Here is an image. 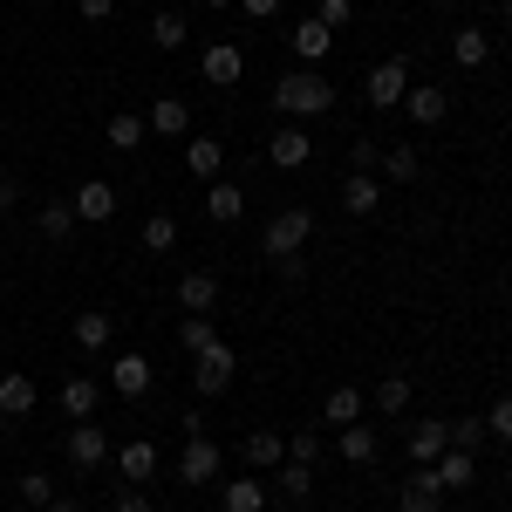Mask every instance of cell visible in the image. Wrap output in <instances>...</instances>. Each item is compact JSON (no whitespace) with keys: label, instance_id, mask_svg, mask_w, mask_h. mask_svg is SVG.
Wrapping results in <instances>:
<instances>
[{"label":"cell","instance_id":"44","mask_svg":"<svg viewBox=\"0 0 512 512\" xmlns=\"http://www.w3.org/2000/svg\"><path fill=\"white\" fill-rule=\"evenodd\" d=\"M117 512H151V492H144V485H130V492H117Z\"/></svg>","mask_w":512,"mask_h":512},{"label":"cell","instance_id":"49","mask_svg":"<svg viewBox=\"0 0 512 512\" xmlns=\"http://www.w3.org/2000/svg\"><path fill=\"white\" fill-rule=\"evenodd\" d=\"M205 7H212V14H219V7H239V0H205Z\"/></svg>","mask_w":512,"mask_h":512},{"label":"cell","instance_id":"25","mask_svg":"<svg viewBox=\"0 0 512 512\" xmlns=\"http://www.w3.org/2000/svg\"><path fill=\"white\" fill-rule=\"evenodd\" d=\"M205 212H212L219 226H233L239 212H246V192H239L233 178H212V192H205Z\"/></svg>","mask_w":512,"mask_h":512},{"label":"cell","instance_id":"7","mask_svg":"<svg viewBox=\"0 0 512 512\" xmlns=\"http://www.w3.org/2000/svg\"><path fill=\"white\" fill-rule=\"evenodd\" d=\"M212 478H219V444H212V437H185L178 485H212Z\"/></svg>","mask_w":512,"mask_h":512},{"label":"cell","instance_id":"45","mask_svg":"<svg viewBox=\"0 0 512 512\" xmlns=\"http://www.w3.org/2000/svg\"><path fill=\"white\" fill-rule=\"evenodd\" d=\"M76 14H82V21H110V14H117V0H76Z\"/></svg>","mask_w":512,"mask_h":512},{"label":"cell","instance_id":"30","mask_svg":"<svg viewBox=\"0 0 512 512\" xmlns=\"http://www.w3.org/2000/svg\"><path fill=\"white\" fill-rule=\"evenodd\" d=\"M451 55H458L465 69H478V62L492 55V35H485V28H458V35H451Z\"/></svg>","mask_w":512,"mask_h":512},{"label":"cell","instance_id":"11","mask_svg":"<svg viewBox=\"0 0 512 512\" xmlns=\"http://www.w3.org/2000/svg\"><path fill=\"white\" fill-rule=\"evenodd\" d=\"M178 308H185V315H212V308H219V274H205V267L185 274L178 280Z\"/></svg>","mask_w":512,"mask_h":512},{"label":"cell","instance_id":"43","mask_svg":"<svg viewBox=\"0 0 512 512\" xmlns=\"http://www.w3.org/2000/svg\"><path fill=\"white\" fill-rule=\"evenodd\" d=\"M485 431L499 437V444H512V396H499V403H492V417H485Z\"/></svg>","mask_w":512,"mask_h":512},{"label":"cell","instance_id":"52","mask_svg":"<svg viewBox=\"0 0 512 512\" xmlns=\"http://www.w3.org/2000/svg\"><path fill=\"white\" fill-rule=\"evenodd\" d=\"M506 28H512V0H506Z\"/></svg>","mask_w":512,"mask_h":512},{"label":"cell","instance_id":"20","mask_svg":"<svg viewBox=\"0 0 512 512\" xmlns=\"http://www.w3.org/2000/svg\"><path fill=\"white\" fill-rule=\"evenodd\" d=\"M219 506L226 512H267V478H226Z\"/></svg>","mask_w":512,"mask_h":512},{"label":"cell","instance_id":"14","mask_svg":"<svg viewBox=\"0 0 512 512\" xmlns=\"http://www.w3.org/2000/svg\"><path fill=\"white\" fill-rule=\"evenodd\" d=\"M110 390L117 396H144L151 390V355H117V362H110Z\"/></svg>","mask_w":512,"mask_h":512},{"label":"cell","instance_id":"17","mask_svg":"<svg viewBox=\"0 0 512 512\" xmlns=\"http://www.w3.org/2000/svg\"><path fill=\"white\" fill-rule=\"evenodd\" d=\"M246 465H253V472H280V465H287V437L280 431H253L246 437Z\"/></svg>","mask_w":512,"mask_h":512},{"label":"cell","instance_id":"18","mask_svg":"<svg viewBox=\"0 0 512 512\" xmlns=\"http://www.w3.org/2000/svg\"><path fill=\"white\" fill-rule=\"evenodd\" d=\"M403 110H410V123H424V130H431V123H444L451 96H444L437 82H424V89H410V96H403Z\"/></svg>","mask_w":512,"mask_h":512},{"label":"cell","instance_id":"12","mask_svg":"<svg viewBox=\"0 0 512 512\" xmlns=\"http://www.w3.org/2000/svg\"><path fill=\"white\" fill-rule=\"evenodd\" d=\"M376 205H383V178H376V171H355L349 185H342V212H349V219H369Z\"/></svg>","mask_w":512,"mask_h":512},{"label":"cell","instance_id":"13","mask_svg":"<svg viewBox=\"0 0 512 512\" xmlns=\"http://www.w3.org/2000/svg\"><path fill=\"white\" fill-rule=\"evenodd\" d=\"M117 472L130 478V485H144V478H158V444H151V437H130V444L117 451Z\"/></svg>","mask_w":512,"mask_h":512},{"label":"cell","instance_id":"9","mask_svg":"<svg viewBox=\"0 0 512 512\" xmlns=\"http://www.w3.org/2000/svg\"><path fill=\"white\" fill-rule=\"evenodd\" d=\"M35 376H28V369H7V376H0V417H7V424H14V417H28V410H35Z\"/></svg>","mask_w":512,"mask_h":512},{"label":"cell","instance_id":"40","mask_svg":"<svg viewBox=\"0 0 512 512\" xmlns=\"http://www.w3.org/2000/svg\"><path fill=\"white\" fill-rule=\"evenodd\" d=\"M212 342H219V335H212V315H185V349H212Z\"/></svg>","mask_w":512,"mask_h":512},{"label":"cell","instance_id":"26","mask_svg":"<svg viewBox=\"0 0 512 512\" xmlns=\"http://www.w3.org/2000/svg\"><path fill=\"white\" fill-rule=\"evenodd\" d=\"M110 335H117V315H103V308L76 315V342H82L89 355H103V349H110Z\"/></svg>","mask_w":512,"mask_h":512},{"label":"cell","instance_id":"37","mask_svg":"<svg viewBox=\"0 0 512 512\" xmlns=\"http://www.w3.org/2000/svg\"><path fill=\"white\" fill-rule=\"evenodd\" d=\"M485 417H451V451H478V444H485Z\"/></svg>","mask_w":512,"mask_h":512},{"label":"cell","instance_id":"22","mask_svg":"<svg viewBox=\"0 0 512 512\" xmlns=\"http://www.w3.org/2000/svg\"><path fill=\"white\" fill-rule=\"evenodd\" d=\"M144 130H158V137H185V130H192V110H185L178 96H158L151 117H144Z\"/></svg>","mask_w":512,"mask_h":512},{"label":"cell","instance_id":"27","mask_svg":"<svg viewBox=\"0 0 512 512\" xmlns=\"http://www.w3.org/2000/svg\"><path fill=\"white\" fill-rule=\"evenodd\" d=\"M35 226H41L48 239H55V246H69L82 219H76V205H62V198H55V205H41V212H35Z\"/></svg>","mask_w":512,"mask_h":512},{"label":"cell","instance_id":"3","mask_svg":"<svg viewBox=\"0 0 512 512\" xmlns=\"http://www.w3.org/2000/svg\"><path fill=\"white\" fill-rule=\"evenodd\" d=\"M192 362H198V369H192V390L198 396H226V390H233V369H239V362H233V349H226V342L198 349Z\"/></svg>","mask_w":512,"mask_h":512},{"label":"cell","instance_id":"39","mask_svg":"<svg viewBox=\"0 0 512 512\" xmlns=\"http://www.w3.org/2000/svg\"><path fill=\"white\" fill-rule=\"evenodd\" d=\"M21 499H28V506H48V499H55V478L48 472H21Z\"/></svg>","mask_w":512,"mask_h":512},{"label":"cell","instance_id":"51","mask_svg":"<svg viewBox=\"0 0 512 512\" xmlns=\"http://www.w3.org/2000/svg\"><path fill=\"white\" fill-rule=\"evenodd\" d=\"M431 7H458V0H431Z\"/></svg>","mask_w":512,"mask_h":512},{"label":"cell","instance_id":"4","mask_svg":"<svg viewBox=\"0 0 512 512\" xmlns=\"http://www.w3.org/2000/svg\"><path fill=\"white\" fill-rule=\"evenodd\" d=\"M403 96H410V62H403V55L376 62V69H369V103H376V110H396Z\"/></svg>","mask_w":512,"mask_h":512},{"label":"cell","instance_id":"8","mask_svg":"<svg viewBox=\"0 0 512 512\" xmlns=\"http://www.w3.org/2000/svg\"><path fill=\"white\" fill-rule=\"evenodd\" d=\"M55 403H62V417H76V424H89V417H96V403H103V383H96V376H69Z\"/></svg>","mask_w":512,"mask_h":512},{"label":"cell","instance_id":"48","mask_svg":"<svg viewBox=\"0 0 512 512\" xmlns=\"http://www.w3.org/2000/svg\"><path fill=\"white\" fill-rule=\"evenodd\" d=\"M41 512H82V506H76V499H48Z\"/></svg>","mask_w":512,"mask_h":512},{"label":"cell","instance_id":"19","mask_svg":"<svg viewBox=\"0 0 512 512\" xmlns=\"http://www.w3.org/2000/svg\"><path fill=\"white\" fill-rule=\"evenodd\" d=\"M431 472H437V485H444V492H465V485L478 478V451H444Z\"/></svg>","mask_w":512,"mask_h":512},{"label":"cell","instance_id":"29","mask_svg":"<svg viewBox=\"0 0 512 512\" xmlns=\"http://www.w3.org/2000/svg\"><path fill=\"white\" fill-rule=\"evenodd\" d=\"M424 164H417V144H383V178H396V185H410Z\"/></svg>","mask_w":512,"mask_h":512},{"label":"cell","instance_id":"16","mask_svg":"<svg viewBox=\"0 0 512 512\" xmlns=\"http://www.w3.org/2000/svg\"><path fill=\"white\" fill-rule=\"evenodd\" d=\"M267 158L280 171H301V164L315 158V144H308V130H274V144H267Z\"/></svg>","mask_w":512,"mask_h":512},{"label":"cell","instance_id":"28","mask_svg":"<svg viewBox=\"0 0 512 512\" xmlns=\"http://www.w3.org/2000/svg\"><path fill=\"white\" fill-rule=\"evenodd\" d=\"M355 417H362V390L335 383V390H328V403H321V424H355Z\"/></svg>","mask_w":512,"mask_h":512},{"label":"cell","instance_id":"53","mask_svg":"<svg viewBox=\"0 0 512 512\" xmlns=\"http://www.w3.org/2000/svg\"><path fill=\"white\" fill-rule=\"evenodd\" d=\"M506 485H512V465H506Z\"/></svg>","mask_w":512,"mask_h":512},{"label":"cell","instance_id":"5","mask_svg":"<svg viewBox=\"0 0 512 512\" xmlns=\"http://www.w3.org/2000/svg\"><path fill=\"white\" fill-rule=\"evenodd\" d=\"M198 76L212 82V89H233L246 76V55H239V41H212L205 55H198Z\"/></svg>","mask_w":512,"mask_h":512},{"label":"cell","instance_id":"6","mask_svg":"<svg viewBox=\"0 0 512 512\" xmlns=\"http://www.w3.org/2000/svg\"><path fill=\"white\" fill-rule=\"evenodd\" d=\"M69 465H76V472H103V465H110L103 424H76V431H69Z\"/></svg>","mask_w":512,"mask_h":512},{"label":"cell","instance_id":"41","mask_svg":"<svg viewBox=\"0 0 512 512\" xmlns=\"http://www.w3.org/2000/svg\"><path fill=\"white\" fill-rule=\"evenodd\" d=\"M287 458H294V465H315V458H321V437L315 431H294V437H287Z\"/></svg>","mask_w":512,"mask_h":512},{"label":"cell","instance_id":"32","mask_svg":"<svg viewBox=\"0 0 512 512\" xmlns=\"http://www.w3.org/2000/svg\"><path fill=\"white\" fill-rule=\"evenodd\" d=\"M342 458H349V465H369V458H376V431H369V424H342Z\"/></svg>","mask_w":512,"mask_h":512},{"label":"cell","instance_id":"47","mask_svg":"<svg viewBox=\"0 0 512 512\" xmlns=\"http://www.w3.org/2000/svg\"><path fill=\"white\" fill-rule=\"evenodd\" d=\"M239 7H246L253 21H274V14H280V0H239Z\"/></svg>","mask_w":512,"mask_h":512},{"label":"cell","instance_id":"23","mask_svg":"<svg viewBox=\"0 0 512 512\" xmlns=\"http://www.w3.org/2000/svg\"><path fill=\"white\" fill-rule=\"evenodd\" d=\"M444 451H451V424H417V431H410V458H417V465H437V458H444Z\"/></svg>","mask_w":512,"mask_h":512},{"label":"cell","instance_id":"38","mask_svg":"<svg viewBox=\"0 0 512 512\" xmlns=\"http://www.w3.org/2000/svg\"><path fill=\"white\" fill-rule=\"evenodd\" d=\"M315 21L328 28V35H342V28L355 21V0H321V7H315Z\"/></svg>","mask_w":512,"mask_h":512},{"label":"cell","instance_id":"50","mask_svg":"<svg viewBox=\"0 0 512 512\" xmlns=\"http://www.w3.org/2000/svg\"><path fill=\"white\" fill-rule=\"evenodd\" d=\"M7 437H14V424H0V451H7Z\"/></svg>","mask_w":512,"mask_h":512},{"label":"cell","instance_id":"24","mask_svg":"<svg viewBox=\"0 0 512 512\" xmlns=\"http://www.w3.org/2000/svg\"><path fill=\"white\" fill-rule=\"evenodd\" d=\"M437 499H444L437 472H431V465H417V472H410V485H403V512H437Z\"/></svg>","mask_w":512,"mask_h":512},{"label":"cell","instance_id":"31","mask_svg":"<svg viewBox=\"0 0 512 512\" xmlns=\"http://www.w3.org/2000/svg\"><path fill=\"white\" fill-rule=\"evenodd\" d=\"M274 485H280V499H308V492H315V465H294V458H287L274 472Z\"/></svg>","mask_w":512,"mask_h":512},{"label":"cell","instance_id":"2","mask_svg":"<svg viewBox=\"0 0 512 512\" xmlns=\"http://www.w3.org/2000/svg\"><path fill=\"white\" fill-rule=\"evenodd\" d=\"M308 233H315V212H308V205L274 212V219H267V260H294V253L308 246Z\"/></svg>","mask_w":512,"mask_h":512},{"label":"cell","instance_id":"36","mask_svg":"<svg viewBox=\"0 0 512 512\" xmlns=\"http://www.w3.org/2000/svg\"><path fill=\"white\" fill-rule=\"evenodd\" d=\"M403 403H410V376H383V383H376V410H383V417H396Z\"/></svg>","mask_w":512,"mask_h":512},{"label":"cell","instance_id":"35","mask_svg":"<svg viewBox=\"0 0 512 512\" xmlns=\"http://www.w3.org/2000/svg\"><path fill=\"white\" fill-rule=\"evenodd\" d=\"M110 144H117V151H137V144H144V117L117 110V117H110Z\"/></svg>","mask_w":512,"mask_h":512},{"label":"cell","instance_id":"42","mask_svg":"<svg viewBox=\"0 0 512 512\" xmlns=\"http://www.w3.org/2000/svg\"><path fill=\"white\" fill-rule=\"evenodd\" d=\"M349 164H355V171H376V164H383V144H376V137H355V144H349Z\"/></svg>","mask_w":512,"mask_h":512},{"label":"cell","instance_id":"10","mask_svg":"<svg viewBox=\"0 0 512 512\" xmlns=\"http://www.w3.org/2000/svg\"><path fill=\"white\" fill-rule=\"evenodd\" d=\"M69 205H76V219H82V226H103V219H117V192H110L103 178H89V185H82V192L69 198Z\"/></svg>","mask_w":512,"mask_h":512},{"label":"cell","instance_id":"21","mask_svg":"<svg viewBox=\"0 0 512 512\" xmlns=\"http://www.w3.org/2000/svg\"><path fill=\"white\" fill-rule=\"evenodd\" d=\"M219 164H226V144H219V137H192V144H185V171H192V178L212 185V178H219Z\"/></svg>","mask_w":512,"mask_h":512},{"label":"cell","instance_id":"15","mask_svg":"<svg viewBox=\"0 0 512 512\" xmlns=\"http://www.w3.org/2000/svg\"><path fill=\"white\" fill-rule=\"evenodd\" d=\"M294 55H301V69H315V62H328V48H335V35H328V28H321L315 14H308V21H301V28H294Z\"/></svg>","mask_w":512,"mask_h":512},{"label":"cell","instance_id":"1","mask_svg":"<svg viewBox=\"0 0 512 512\" xmlns=\"http://www.w3.org/2000/svg\"><path fill=\"white\" fill-rule=\"evenodd\" d=\"M274 110L280 117H328L335 110V82L321 76V69H287L274 82Z\"/></svg>","mask_w":512,"mask_h":512},{"label":"cell","instance_id":"46","mask_svg":"<svg viewBox=\"0 0 512 512\" xmlns=\"http://www.w3.org/2000/svg\"><path fill=\"white\" fill-rule=\"evenodd\" d=\"M7 205H21V178H14V171H0V212H7Z\"/></svg>","mask_w":512,"mask_h":512},{"label":"cell","instance_id":"33","mask_svg":"<svg viewBox=\"0 0 512 512\" xmlns=\"http://www.w3.org/2000/svg\"><path fill=\"white\" fill-rule=\"evenodd\" d=\"M144 246H151V253H171V246H178V219H171V212H151V219H144Z\"/></svg>","mask_w":512,"mask_h":512},{"label":"cell","instance_id":"34","mask_svg":"<svg viewBox=\"0 0 512 512\" xmlns=\"http://www.w3.org/2000/svg\"><path fill=\"white\" fill-rule=\"evenodd\" d=\"M151 41H158L164 55H171V48H185V14H171V7H164L158 21H151Z\"/></svg>","mask_w":512,"mask_h":512}]
</instances>
